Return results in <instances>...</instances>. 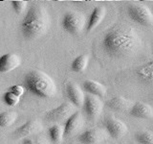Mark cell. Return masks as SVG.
Listing matches in <instances>:
<instances>
[{"label": "cell", "mask_w": 153, "mask_h": 144, "mask_svg": "<svg viewBox=\"0 0 153 144\" xmlns=\"http://www.w3.org/2000/svg\"><path fill=\"white\" fill-rule=\"evenodd\" d=\"M27 1H22V0H14V1H12V7L13 9V11L16 14H22L27 8Z\"/></svg>", "instance_id": "24"}, {"label": "cell", "mask_w": 153, "mask_h": 144, "mask_svg": "<svg viewBox=\"0 0 153 144\" xmlns=\"http://www.w3.org/2000/svg\"><path fill=\"white\" fill-rule=\"evenodd\" d=\"M69 144H76V143H69Z\"/></svg>", "instance_id": "27"}, {"label": "cell", "mask_w": 153, "mask_h": 144, "mask_svg": "<svg viewBox=\"0 0 153 144\" xmlns=\"http://www.w3.org/2000/svg\"><path fill=\"white\" fill-rule=\"evenodd\" d=\"M86 17L79 12L66 13L61 20V26L71 35H78L86 27Z\"/></svg>", "instance_id": "4"}, {"label": "cell", "mask_w": 153, "mask_h": 144, "mask_svg": "<svg viewBox=\"0 0 153 144\" xmlns=\"http://www.w3.org/2000/svg\"><path fill=\"white\" fill-rule=\"evenodd\" d=\"M105 16H106V9L103 6H98L94 8L93 12L91 13L89 19L86 24V31L92 32L94 29L97 28L102 22Z\"/></svg>", "instance_id": "15"}, {"label": "cell", "mask_w": 153, "mask_h": 144, "mask_svg": "<svg viewBox=\"0 0 153 144\" xmlns=\"http://www.w3.org/2000/svg\"><path fill=\"white\" fill-rule=\"evenodd\" d=\"M106 105L108 107L114 110H118V112H126V110H130L132 104L129 100H127L126 98L122 97V96H115V97H112L111 99H109Z\"/></svg>", "instance_id": "17"}, {"label": "cell", "mask_w": 153, "mask_h": 144, "mask_svg": "<svg viewBox=\"0 0 153 144\" xmlns=\"http://www.w3.org/2000/svg\"><path fill=\"white\" fill-rule=\"evenodd\" d=\"M83 126V117L79 112H76L74 114L66 120L64 124V136L69 137L76 134Z\"/></svg>", "instance_id": "12"}, {"label": "cell", "mask_w": 153, "mask_h": 144, "mask_svg": "<svg viewBox=\"0 0 153 144\" xmlns=\"http://www.w3.org/2000/svg\"><path fill=\"white\" fill-rule=\"evenodd\" d=\"M22 144H49L44 137H27L22 140Z\"/></svg>", "instance_id": "25"}, {"label": "cell", "mask_w": 153, "mask_h": 144, "mask_svg": "<svg viewBox=\"0 0 153 144\" xmlns=\"http://www.w3.org/2000/svg\"><path fill=\"white\" fill-rule=\"evenodd\" d=\"M51 25V17L47 9L36 3L28 10L21 22V33L26 40H36L44 36Z\"/></svg>", "instance_id": "2"}, {"label": "cell", "mask_w": 153, "mask_h": 144, "mask_svg": "<svg viewBox=\"0 0 153 144\" xmlns=\"http://www.w3.org/2000/svg\"><path fill=\"white\" fill-rule=\"evenodd\" d=\"M137 74L142 80L153 81V62H149L140 67L137 71Z\"/></svg>", "instance_id": "21"}, {"label": "cell", "mask_w": 153, "mask_h": 144, "mask_svg": "<svg viewBox=\"0 0 153 144\" xmlns=\"http://www.w3.org/2000/svg\"><path fill=\"white\" fill-rule=\"evenodd\" d=\"M129 112H130L131 116L139 119L153 118V108L150 105L143 102H137L133 104Z\"/></svg>", "instance_id": "14"}, {"label": "cell", "mask_w": 153, "mask_h": 144, "mask_svg": "<svg viewBox=\"0 0 153 144\" xmlns=\"http://www.w3.org/2000/svg\"><path fill=\"white\" fill-rule=\"evenodd\" d=\"M8 91L12 92L13 94L17 96V97H20V96L23 95L24 91H25V88H24L23 86H20V85H13L12 86H10Z\"/></svg>", "instance_id": "26"}, {"label": "cell", "mask_w": 153, "mask_h": 144, "mask_svg": "<svg viewBox=\"0 0 153 144\" xmlns=\"http://www.w3.org/2000/svg\"><path fill=\"white\" fill-rule=\"evenodd\" d=\"M152 55H153V51H152Z\"/></svg>", "instance_id": "28"}, {"label": "cell", "mask_w": 153, "mask_h": 144, "mask_svg": "<svg viewBox=\"0 0 153 144\" xmlns=\"http://www.w3.org/2000/svg\"><path fill=\"white\" fill-rule=\"evenodd\" d=\"M104 128L110 136L116 139L122 138L128 132V129L126 123L123 122L122 120L112 116L105 119Z\"/></svg>", "instance_id": "9"}, {"label": "cell", "mask_w": 153, "mask_h": 144, "mask_svg": "<svg viewBox=\"0 0 153 144\" xmlns=\"http://www.w3.org/2000/svg\"><path fill=\"white\" fill-rule=\"evenodd\" d=\"M135 139L139 144H153V132H138L135 134Z\"/></svg>", "instance_id": "22"}, {"label": "cell", "mask_w": 153, "mask_h": 144, "mask_svg": "<svg viewBox=\"0 0 153 144\" xmlns=\"http://www.w3.org/2000/svg\"><path fill=\"white\" fill-rule=\"evenodd\" d=\"M89 62V56L86 54L79 55L76 57L71 64V70L76 73H81L87 68Z\"/></svg>", "instance_id": "18"}, {"label": "cell", "mask_w": 153, "mask_h": 144, "mask_svg": "<svg viewBox=\"0 0 153 144\" xmlns=\"http://www.w3.org/2000/svg\"><path fill=\"white\" fill-rule=\"evenodd\" d=\"M24 88L29 92L40 98H51L56 93L55 81L40 70L28 72L24 77Z\"/></svg>", "instance_id": "3"}, {"label": "cell", "mask_w": 153, "mask_h": 144, "mask_svg": "<svg viewBox=\"0 0 153 144\" xmlns=\"http://www.w3.org/2000/svg\"><path fill=\"white\" fill-rule=\"evenodd\" d=\"M66 95L68 97L70 103L76 108H80L83 106L85 95L83 90L75 83H68L66 85Z\"/></svg>", "instance_id": "11"}, {"label": "cell", "mask_w": 153, "mask_h": 144, "mask_svg": "<svg viewBox=\"0 0 153 144\" xmlns=\"http://www.w3.org/2000/svg\"><path fill=\"white\" fill-rule=\"evenodd\" d=\"M82 107L86 116L91 120H94L98 118L100 114L102 113L103 109V103L97 96L88 94L85 96Z\"/></svg>", "instance_id": "8"}, {"label": "cell", "mask_w": 153, "mask_h": 144, "mask_svg": "<svg viewBox=\"0 0 153 144\" xmlns=\"http://www.w3.org/2000/svg\"><path fill=\"white\" fill-rule=\"evenodd\" d=\"M17 118V114L14 112H3L0 113V127L6 128L13 125Z\"/></svg>", "instance_id": "20"}, {"label": "cell", "mask_w": 153, "mask_h": 144, "mask_svg": "<svg viewBox=\"0 0 153 144\" xmlns=\"http://www.w3.org/2000/svg\"><path fill=\"white\" fill-rule=\"evenodd\" d=\"M106 137V133L100 128H93L81 133L78 140L82 144H99Z\"/></svg>", "instance_id": "10"}, {"label": "cell", "mask_w": 153, "mask_h": 144, "mask_svg": "<svg viewBox=\"0 0 153 144\" xmlns=\"http://www.w3.org/2000/svg\"><path fill=\"white\" fill-rule=\"evenodd\" d=\"M82 88L88 94L97 96L99 98H102L106 94V88H105V86L99 83L97 81L86 80L82 84Z\"/></svg>", "instance_id": "16"}, {"label": "cell", "mask_w": 153, "mask_h": 144, "mask_svg": "<svg viewBox=\"0 0 153 144\" xmlns=\"http://www.w3.org/2000/svg\"><path fill=\"white\" fill-rule=\"evenodd\" d=\"M21 64L20 57L13 53H7L0 57V73H8Z\"/></svg>", "instance_id": "13"}, {"label": "cell", "mask_w": 153, "mask_h": 144, "mask_svg": "<svg viewBox=\"0 0 153 144\" xmlns=\"http://www.w3.org/2000/svg\"><path fill=\"white\" fill-rule=\"evenodd\" d=\"M143 40L133 26L126 23H118L105 33L102 47L111 58L123 59L131 57L140 51Z\"/></svg>", "instance_id": "1"}, {"label": "cell", "mask_w": 153, "mask_h": 144, "mask_svg": "<svg viewBox=\"0 0 153 144\" xmlns=\"http://www.w3.org/2000/svg\"><path fill=\"white\" fill-rule=\"evenodd\" d=\"M76 112V107H74L69 102H65L60 104L59 107L48 110L45 114V118L48 121H52V122H59V121H63V120L66 121Z\"/></svg>", "instance_id": "6"}, {"label": "cell", "mask_w": 153, "mask_h": 144, "mask_svg": "<svg viewBox=\"0 0 153 144\" xmlns=\"http://www.w3.org/2000/svg\"><path fill=\"white\" fill-rule=\"evenodd\" d=\"M48 136L53 143L59 144L64 137V127L59 124L53 125L48 129Z\"/></svg>", "instance_id": "19"}, {"label": "cell", "mask_w": 153, "mask_h": 144, "mask_svg": "<svg viewBox=\"0 0 153 144\" xmlns=\"http://www.w3.org/2000/svg\"><path fill=\"white\" fill-rule=\"evenodd\" d=\"M3 100L6 105L10 106V107H14V106H16L19 103L20 97H17V96L13 94L12 92L7 91V92H5L3 95Z\"/></svg>", "instance_id": "23"}, {"label": "cell", "mask_w": 153, "mask_h": 144, "mask_svg": "<svg viewBox=\"0 0 153 144\" xmlns=\"http://www.w3.org/2000/svg\"><path fill=\"white\" fill-rule=\"evenodd\" d=\"M127 14L130 19L143 27H153V13L142 4H132L127 8Z\"/></svg>", "instance_id": "5"}, {"label": "cell", "mask_w": 153, "mask_h": 144, "mask_svg": "<svg viewBox=\"0 0 153 144\" xmlns=\"http://www.w3.org/2000/svg\"><path fill=\"white\" fill-rule=\"evenodd\" d=\"M43 130L42 123L38 119H31L27 122L19 126L13 132V136L16 138H27L31 137V136L39 134Z\"/></svg>", "instance_id": "7"}]
</instances>
